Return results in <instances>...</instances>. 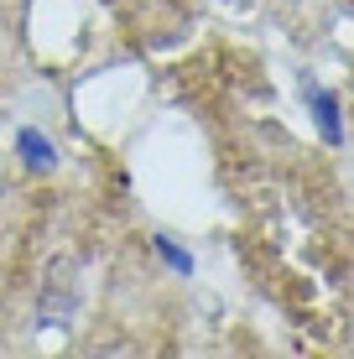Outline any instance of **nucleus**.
<instances>
[{
	"mask_svg": "<svg viewBox=\"0 0 354 359\" xmlns=\"http://www.w3.org/2000/svg\"><path fill=\"white\" fill-rule=\"evenodd\" d=\"M151 250H156V261L172 271V276H193V271H198V255H193L188 245L177 240V234H167V229L151 234Z\"/></svg>",
	"mask_w": 354,
	"mask_h": 359,
	"instance_id": "7ed1b4c3",
	"label": "nucleus"
},
{
	"mask_svg": "<svg viewBox=\"0 0 354 359\" xmlns=\"http://www.w3.org/2000/svg\"><path fill=\"white\" fill-rule=\"evenodd\" d=\"M16 162L27 177H47V172H57V162H63V151H57V141L47 130L36 126H21L16 130Z\"/></svg>",
	"mask_w": 354,
	"mask_h": 359,
	"instance_id": "f257e3e1",
	"label": "nucleus"
},
{
	"mask_svg": "<svg viewBox=\"0 0 354 359\" xmlns=\"http://www.w3.org/2000/svg\"><path fill=\"white\" fill-rule=\"evenodd\" d=\"M302 104H308L313 130H318L328 146L344 141V104H339V94H334V89H308V94H302Z\"/></svg>",
	"mask_w": 354,
	"mask_h": 359,
	"instance_id": "f03ea898",
	"label": "nucleus"
}]
</instances>
